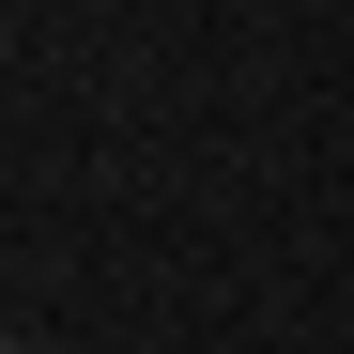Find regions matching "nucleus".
<instances>
[{
  "label": "nucleus",
  "mask_w": 354,
  "mask_h": 354,
  "mask_svg": "<svg viewBox=\"0 0 354 354\" xmlns=\"http://www.w3.org/2000/svg\"><path fill=\"white\" fill-rule=\"evenodd\" d=\"M0 354H16V339H0Z\"/></svg>",
  "instance_id": "obj_1"
}]
</instances>
